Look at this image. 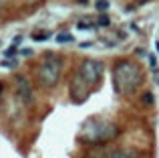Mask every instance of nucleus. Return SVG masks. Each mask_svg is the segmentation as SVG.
Wrapping results in <instances>:
<instances>
[{"label":"nucleus","mask_w":159,"mask_h":158,"mask_svg":"<svg viewBox=\"0 0 159 158\" xmlns=\"http://www.w3.org/2000/svg\"><path fill=\"white\" fill-rule=\"evenodd\" d=\"M109 6H111L109 2H95V8H97L99 12H103V10H109Z\"/></svg>","instance_id":"nucleus-10"},{"label":"nucleus","mask_w":159,"mask_h":158,"mask_svg":"<svg viewBox=\"0 0 159 158\" xmlns=\"http://www.w3.org/2000/svg\"><path fill=\"white\" fill-rule=\"evenodd\" d=\"M103 158H143L139 150L135 148H105V154Z\"/></svg>","instance_id":"nucleus-7"},{"label":"nucleus","mask_w":159,"mask_h":158,"mask_svg":"<svg viewBox=\"0 0 159 158\" xmlns=\"http://www.w3.org/2000/svg\"><path fill=\"white\" fill-rule=\"evenodd\" d=\"M57 41H58V43H70V41H73V37H70L69 32H62V35L57 37Z\"/></svg>","instance_id":"nucleus-8"},{"label":"nucleus","mask_w":159,"mask_h":158,"mask_svg":"<svg viewBox=\"0 0 159 158\" xmlns=\"http://www.w3.org/2000/svg\"><path fill=\"white\" fill-rule=\"evenodd\" d=\"M77 27H79V28H83V31H89V28H93V27H95V22H89V20H81Z\"/></svg>","instance_id":"nucleus-9"},{"label":"nucleus","mask_w":159,"mask_h":158,"mask_svg":"<svg viewBox=\"0 0 159 158\" xmlns=\"http://www.w3.org/2000/svg\"><path fill=\"white\" fill-rule=\"evenodd\" d=\"M97 22L101 24V27H107V24L111 22V20H109V16H105V14H101V16H99V20H97Z\"/></svg>","instance_id":"nucleus-11"},{"label":"nucleus","mask_w":159,"mask_h":158,"mask_svg":"<svg viewBox=\"0 0 159 158\" xmlns=\"http://www.w3.org/2000/svg\"><path fill=\"white\" fill-rule=\"evenodd\" d=\"M61 73H62V59L57 53H47L39 65L36 79L44 89H52L61 79Z\"/></svg>","instance_id":"nucleus-3"},{"label":"nucleus","mask_w":159,"mask_h":158,"mask_svg":"<svg viewBox=\"0 0 159 158\" xmlns=\"http://www.w3.org/2000/svg\"><path fill=\"white\" fill-rule=\"evenodd\" d=\"M103 73H105V65L99 59H85L81 65H79V71L75 73L87 87H97L103 79Z\"/></svg>","instance_id":"nucleus-4"},{"label":"nucleus","mask_w":159,"mask_h":158,"mask_svg":"<svg viewBox=\"0 0 159 158\" xmlns=\"http://www.w3.org/2000/svg\"><path fill=\"white\" fill-rule=\"evenodd\" d=\"M14 83H16V95H18V99L24 103V106H30V103L34 101V91H32L30 81H28L24 75H16Z\"/></svg>","instance_id":"nucleus-5"},{"label":"nucleus","mask_w":159,"mask_h":158,"mask_svg":"<svg viewBox=\"0 0 159 158\" xmlns=\"http://www.w3.org/2000/svg\"><path fill=\"white\" fill-rule=\"evenodd\" d=\"M117 136H119V126H115L113 122H107V120H101V118H91L81 126L77 138H79V142L91 144L95 148V146H107Z\"/></svg>","instance_id":"nucleus-2"},{"label":"nucleus","mask_w":159,"mask_h":158,"mask_svg":"<svg viewBox=\"0 0 159 158\" xmlns=\"http://www.w3.org/2000/svg\"><path fill=\"white\" fill-rule=\"evenodd\" d=\"M143 69L141 65H137L135 61L129 59H121L113 65L111 71V81H113V89L119 95H131L143 85Z\"/></svg>","instance_id":"nucleus-1"},{"label":"nucleus","mask_w":159,"mask_h":158,"mask_svg":"<svg viewBox=\"0 0 159 158\" xmlns=\"http://www.w3.org/2000/svg\"><path fill=\"white\" fill-rule=\"evenodd\" d=\"M69 91H70V99H73L75 103H83L87 97H89V91L91 89L77 75H73V79H70V85H69Z\"/></svg>","instance_id":"nucleus-6"},{"label":"nucleus","mask_w":159,"mask_h":158,"mask_svg":"<svg viewBox=\"0 0 159 158\" xmlns=\"http://www.w3.org/2000/svg\"><path fill=\"white\" fill-rule=\"evenodd\" d=\"M155 61H157V59H155V57H153V55L149 57V65H151V69H153V71H155V65H157Z\"/></svg>","instance_id":"nucleus-13"},{"label":"nucleus","mask_w":159,"mask_h":158,"mask_svg":"<svg viewBox=\"0 0 159 158\" xmlns=\"http://www.w3.org/2000/svg\"><path fill=\"white\" fill-rule=\"evenodd\" d=\"M143 101L145 103H153V95L149 93V91H145V93H143Z\"/></svg>","instance_id":"nucleus-12"}]
</instances>
